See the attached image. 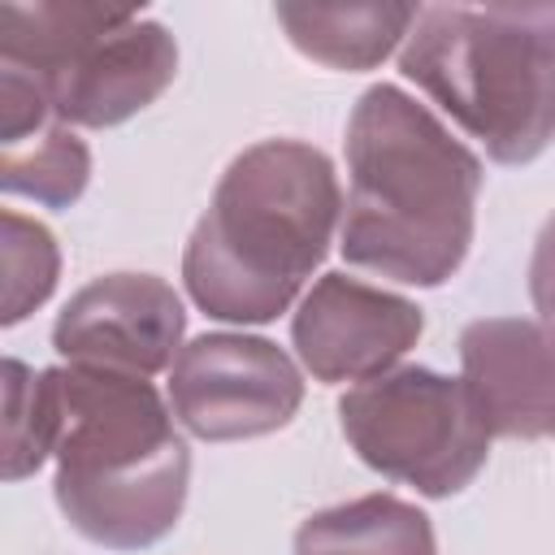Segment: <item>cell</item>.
<instances>
[{"label":"cell","instance_id":"cell-12","mask_svg":"<svg viewBox=\"0 0 555 555\" xmlns=\"http://www.w3.org/2000/svg\"><path fill=\"white\" fill-rule=\"evenodd\" d=\"M295 555H438L429 516L399 494H360L312 512L295 529Z\"/></svg>","mask_w":555,"mask_h":555},{"label":"cell","instance_id":"cell-17","mask_svg":"<svg viewBox=\"0 0 555 555\" xmlns=\"http://www.w3.org/2000/svg\"><path fill=\"white\" fill-rule=\"evenodd\" d=\"M52 117V104L43 95V87L13 69V65H0V143L4 147H17L26 143L30 134H39Z\"/></svg>","mask_w":555,"mask_h":555},{"label":"cell","instance_id":"cell-3","mask_svg":"<svg viewBox=\"0 0 555 555\" xmlns=\"http://www.w3.org/2000/svg\"><path fill=\"white\" fill-rule=\"evenodd\" d=\"M56 477L52 494L69 529L108 551L160 542L191 486V451L169 399L134 373L52 364Z\"/></svg>","mask_w":555,"mask_h":555},{"label":"cell","instance_id":"cell-14","mask_svg":"<svg viewBox=\"0 0 555 555\" xmlns=\"http://www.w3.org/2000/svg\"><path fill=\"white\" fill-rule=\"evenodd\" d=\"M91 182V152L74 134V126H43L17 147L0 156V186L4 195H26L43 208H69L82 199Z\"/></svg>","mask_w":555,"mask_h":555},{"label":"cell","instance_id":"cell-4","mask_svg":"<svg viewBox=\"0 0 555 555\" xmlns=\"http://www.w3.org/2000/svg\"><path fill=\"white\" fill-rule=\"evenodd\" d=\"M399 74L499 165H529L555 139V52L507 4L421 9Z\"/></svg>","mask_w":555,"mask_h":555},{"label":"cell","instance_id":"cell-2","mask_svg":"<svg viewBox=\"0 0 555 555\" xmlns=\"http://www.w3.org/2000/svg\"><path fill=\"white\" fill-rule=\"evenodd\" d=\"M338 225L334 160L304 139H260L225 165L186 238V295L230 325L278 321L330 256Z\"/></svg>","mask_w":555,"mask_h":555},{"label":"cell","instance_id":"cell-15","mask_svg":"<svg viewBox=\"0 0 555 555\" xmlns=\"http://www.w3.org/2000/svg\"><path fill=\"white\" fill-rule=\"evenodd\" d=\"M56 442V399L48 369H30L17 356L4 360V477H30Z\"/></svg>","mask_w":555,"mask_h":555},{"label":"cell","instance_id":"cell-16","mask_svg":"<svg viewBox=\"0 0 555 555\" xmlns=\"http://www.w3.org/2000/svg\"><path fill=\"white\" fill-rule=\"evenodd\" d=\"M0 225H4V308H0V325H17L39 304H48V295L56 291L61 247H56V238L43 221L22 217L17 208H4Z\"/></svg>","mask_w":555,"mask_h":555},{"label":"cell","instance_id":"cell-18","mask_svg":"<svg viewBox=\"0 0 555 555\" xmlns=\"http://www.w3.org/2000/svg\"><path fill=\"white\" fill-rule=\"evenodd\" d=\"M529 299L542 317V325L555 330V212L542 221L529 256Z\"/></svg>","mask_w":555,"mask_h":555},{"label":"cell","instance_id":"cell-6","mask_svg":"<svg viewBox=\"0 0 555 555\" xmlns=\"http://www.w3.org/2000/svg\"><path fill=\"white\" fill-rule=\"evenodd\" d=\"M304 403L299 364L260 334H199L169 369V408L199 442L264 438Z\"/></svg>","mask_w":555,"mask_h":555},{"label":"cell","instance_id":"cell-10","mask_svg":"<svg viewBox=\"0 0 555 555\" xmlns=\"http://www.w3.org/2000/svg\"><path fill=\"white\" fill-rule=\"evenodd\" d=\"M460 382L490 438L555 434V330L529 317H481L460 330Z\"/></svg>","mask_w":555,"mask_h":555},{"label":"cell","instance_id":"cell-11","mask_svg":"<svg viewBox=\"0 0 555 555\" xmlns=\"http://www.w3.org/2000/svg\"><path fill=\"white\" fill-rule=\"evenodd\" d=\"M273 17L282 22L286 39L308 61L360 74V69L382 65L399 43H408L421 9L416 4H395V0H369V4L282 0V4H273Z\"/></svg>","mask_w":555,"mask_h":555},{"label":"cell","instance_id":"cell-19","mask_svg":"<svg viewBox=\"0 0 555 555\" xmlns=\"http://www.w3.org/2000/svg\"><path fill=\"white\" fill-rule=\"evenodd\" d=\"M520 26H529L551 52H555V4H507Z\"/></svg>","mask_w":555,"mask_h":555},{"label":"cell","instance_id":"cell-8","mask_svg":"<svg viewBox=\"0 0 555 555\" xmlns=\"http://www.w3.org/2000/svg\"><path fill=\"white\" fill-rule=\"evenodd\" d=\"M421 330L425 312L412 299L347 273H321L291 317L295 356L325 386L390 373L416 347Z\"/></svg>","mask_w":555,"mask_h":555},{"label":"cell","instance_id":"cell-13","mask_svg":"<svg viewBox=\"0 0 555 555\" xmlns=\"http://www.w3.org/2000/svg\"><path fill=\"white\" fill-rule=\"evenodd\" d=\"M134 9L87 4V0H39V4H0V65H13L43 82L65 65L82 43L121 26Z\"/></svg>","mask_w":555,"mask_h":555},{"label":"cell","instance_id":"cell-9","mask_svg":"<svg viewBox=\"0 0 555 555\" xmlns=\"http://www.w3.org/2000/svg\"><path fill=\"white\" fill-rule=\"evenodd\" d=\"M173 74H178L173 35L160 22L130 13L121 26L82 43L39 87L61 126L108 130L143 113L152 100H160Z\"/></svg>","mask_w":555,"mask_h":555},{"label":"cell","instance_id":"cell-7","mask_svg":"<svg viewBox=\"0 0 555 555\" xmlns=\"http://www.w3.org/2000/svg\"><path fill=\"white\" fill-rule=\"evenodd\" d=\"M186 334L178 291L156 273H104L87 282L52 321L65 364L156 377L173 369Z\"/></svg>","mask_w":555,"mask_h":555},{"label":"cell","instance_id":"cell-5","mask_svg":"<svg viewBox=\"0 0 555 555\" xmlns=\"http://www.w3.org/2000/svg\"><path fill=\"white\" fill-rule=\"evenodd\" d=\"M338 425L373 473L425 499L460 494L490 455V434L464 382L425 364H399L356 382L338 399Z\"/></svg>","mask_w":555,"mask_h":555},{"label":"cell","instance_id":"cell-1","mask_svg":"<svg viewBox=\"0 0 555 555\" xmlns=\"http://www.w3.org/2000/svg\"><path fill=\"white\" fill-rule=\"evenodd\" d=\"M481 160L416 95L369 87L347 117L338 251L399 286H442L477 230Z\"/></svg>","mask_w":555,"mask_h":555}]
</instances>
